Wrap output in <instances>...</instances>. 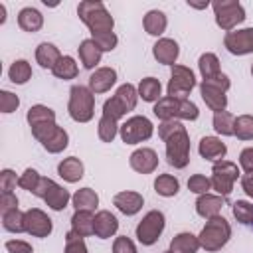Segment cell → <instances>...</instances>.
Returning <instances> with one entry per match:
<instances>
[{
	"label": "cell",
	"instance_id": "4dcf8cb0",
	"mask_svg": "<svg viewBox=\"0 0 253 253\" xmlns=\"http://www.w3.org/2000/svg\"><path fill=\"white\" fill-rule=\"evenodd\" d=\"M154 190H156L160 196L170 198V196H176V194H178L180 182H178L174 176H170V174H160V176L154 180Z\"/></svg>",
	"mask_w": 253,
	"mask_h": 253
},
{
	"label": "cell",
	"instance_id": "9c48e42d",
	"mask_svg": "<svg viewBox=\"0 0 253 253\" xmlns=\"http://www.w3.org/2000/svg\"><path fill=\"white\" fill-rule=\"evenodd\" d=\"M121 138L126 144H136L142 140H148L152 136V123L146 117H130L119 126Z\"/></svg>",
	"mask_w": 253,
	"mask_h": 253
},
{
	"label": "cell",
	"instance_id": "ba28073f",
	"mask_svg": "<svg viewBox=\"0 0 253 253\" xmlns=\"http://www.w3.org/2000/svg\"><path fill=\"white\" fill-rule=\"evenodd\" d=\"M213 176H211V186L215 192H219L221 196H229V192L233 190V182L239 176L237 164L229 162V160H217L211 168Z\"/></svg>",
	"mask_w": 253,
	"mask_h": 253
},
{
	"label": "cell",
	"instance_id": "7402d4cb",
	"mask_svg": "<svg viewBox=\"0 0 253 253\" xmlns=\"http://www.w3.org/2000/svg\"><path fill=\"white\" fill-rule=\"evenodd\" d=\"M119 229V221L111 211H99L95 215V235L101 239H107L111 235H115Z\"/></svg>",
	"mask_w": 253,
	"mask_h": 253
},
{
	"label": "cell",
	"instance_id": "d6a6232c",
	"mask_svg": "<svg viewBox=\"0 0 253 253\" xmlns=\"http://www.w3.org/2000/svg\"><path fill=\"white\" fill-rule=\"evenodd\" d=\"M51 71H53V75L59 77V79H73L79 69H77V63H75L73 57L61 55V59L55 63V67H53Z\"/></svg>",
	"mask_w": 253,
	"mask_h": 253
},
{
	"label": "cell",
	"instance_id": "f6af8a7d",
	"mask_svg": "<svg viewBox=\"0 0 253 253\" xmlns=\"http://www.w3.org/2000/svg\"><path fill=\"white\" fill-rule=\"evenodd\" d=\"M188 188L192 190V192H196V194H208V190L211 188V180L210 178H206V176H202V174H194L190 180H188Z\"/></svg>",
	"mask_w": 253,
	"mask_h": 253
},
{
	"label": "cell",
	"instance_id": "836d02e7",
	"mask_svg": "<svg viewBox=\"0 0 253 253\" xmlns=\"http://www.w3.org/2000/svg\"><path fill=\"white\" fill-rule=\"evenodd\" d=\"M198 65H200V71H202L204 79H211V77H215V75L221 73L219 71V59H217L215 53H204L200 57Z\"/></svg>",
	"mask_w": 253,
	"mask_h": 253
},
{
	"label": "cell",
	"instance_id": "60d3db41",
	"mask_svg": "<svg viewBox=\"0 0 253 253\" xmlns=\"http://www.w3.org/2000/svg\"><path fill=\"white\" fill-rule=\"evenodd\" d=\"M65 146H67V132H65L61 126H59V130L43 144V148H45L47 152H61Z\"/></svg>",
	"mask_w": 253,
	"mask_h": 253
},
{
	"label": "cell",
	"instance_id": "5b68a950",
	"mask_svg": "<svg viewBox=\"0 0 253 253\" xmlns=\"http://www.w3.org/2000/svg\"><path fill=\"white\" fill-rule=\"evenodd\" d=\"M69 117L77 123H87L93 119L95 113V97L89 87L83 85H73L71 87V97H69Z\"/></svg>",
	"mask_w": 253,
	"mask_h": 253
},
{
	"label": "cell",
	"instance_id": "5bb4252c",
	"mask_svg": "<svg viewBox=\"0 0 253 253\" xmlns=\"http://www.w3.org/2000/svg\"><path fill=\"white\" fill-rule=\"evenodd\" d=\"M223 45L227 47V51H231L235 55L253 53V28L227 32V36L223 40Z\"/></svg>",
	"mask_w": 253,
	"mask_h": 253
},
{
	"label": "cell",
	"instance_id": "816d5d0a",
	"mask_svg": "<svg viewBox=\"0 0 253 253\" xmlns=\"http://www.w3.org/2000/svg\"><path fill=\"white\" fill-rule=\"evenodd\" d=\"M6 249H8L10 253H32V245L26 243V241H20V239H16V241H6Z\"/></svg>",
	"mask_w": 253,
	"mask_h": 253
},
{
	"label": "cell",
	"instance_id": "2e32d148",
	"mask_svg": "<svg viewBox=\"0 0 253 253\" xmlns=\"http://www.w3.org/2000/svg\"><path fill=\"white\" fill-rule=\"evenodd\" d=\"M117 81V71L111 67H101L89 77V89L93 93H105L109 91Z\"/></svg>",
	"mask_w": 253,
	"mask_h": 253
},
{
	"label": "cell",
	"instance_id": "bcb514c9",
	"mask_svg": "<svg viewBox=\"0 0 253 253\" xmlns=\"http://www.w3.org/2000/svg\"><path fill=\"white\" fill-rule=\"evenodd\" d=\"M18 105H20V99L14 93H10V91L0 93V111L2 113H12L18 109Z\"/></svg>",
	"mask_w": 253,
	"mask_h": 253
},
{
	"label": "cell",
	"instance_id": "ab89813d",
	"mask_svg": "<svg viewBox=\"0 0 253 253\" xmlns=\"http://www.w3.org/2000/svg\"><path fill=\"white\" fill-rule=\"evenodd\" d=\"M45 121H55V113H53L49 107L34 105V107L28 111V123H30V126H32V125H38V123H45Z\"/></svg>",
	"mask_w": 253,
	"mask_h": 253
},
{
	"label": "cell",
	"instance_id": "1f68e13d",
	"mask_svg": "<svg viewBox=\"0 0 253 253\" xmlns=\"http://www.w3.org/2000/svg\"><path fill=\"white\" fill-rule=\"evenodd\" d=\"M160 81L154 79V77H144L138 85V95L144 99V101H160Z\"/></svg>",
	"mask_w": 253,
	"mask_h": 253
},
{
	"label": "cell",
	"instance_id": "680465c9",
	"mask_svg": "<svg viewBox=\"0 0 253 253\" xmlns=\"http://www.w3.org/2000/svg\"><path fill=\"white\" fill-rule=\"evenodd\" d=\"M164 253H174V251H164Z\"/></svg>",
	"mask_w": 253,
	"mask_h": 253
},
{
	"label": "cell",
	"instance_id": "d4e9b609",
	"mask_svg": "<svg viewBox=\"0 0 253 253\" xmlns=\"http://www.w3.org/2000/svg\"><path fill=\"white\" fill-rule=\"evenodd\" d=\"M57 172H59V176H61L63 180H67V182H77V180L83 178V162H81L79 158H75V156H69V158H65L63 162H59Z\"/></svg>",
	"mask_w": 253,
	"mask_h": 253
},
{
	"label": "cell",
	"instance_id": "7c38bea8",
	"mask_svg": "<svg viewBox=\"0 0 253 253\" xmlns=\"http://www.w3.org/2000/svg\"><path fill=\"white\" fill-rule=\"evenodd\" d=\"M196 79L192 69L184 67V65H172V77L168 83V97H176V99H186V95L194 89Z\"/></svg>",
	"mask_w": 253,
	"mask_h": 253
},
{
	"label": "cell",
	"instance_id": "9a60e30c",
	"mask_svg": "<svg viewBox=\"0 0 253 253\" xmlns=\"http://www.w3.org/2000/svg\"><path fill=\"white\" fill-rule=\"evenodd\" d=\"M158 166V156L152 148H138L130 154V168L140 174H150Z\"/></svg>",
	"mask_w": 253,
	"mask_h": 253
},
{
	"label": "cell",
	"instance_id": "603a6c76",
	"mask_svg": "<svg viewBox=\"0 0 253 253\" xmlns=\"http://www.w3.org/2000/svg\"><path fill=\"white\" fill-rule=\"evenodd\" d=\"M225 152H227V146L215 136H204L200 140V154L208 160H221Z\"/></svg>",
	"mask_w": 253,
	"mask_h": 253
},
{
	"label": "cell",
	"instance_id": "db71d44e",
	"mask_svg": "<svg viewBox=\"0 0 253 253\" xmlns=\"http://www.w3.org/2000/svg\"><path fill=\"white\" fill-rule=\"evenodd\" d=\"M204 83H210V85H213V87H217L221 91H227L229 89V79H227L225 73H219V75H215L211 79H204Z\"/></svg>",
	"mask_w": 253,
	"mask_h": 253
},
{
	"label": "cell",
	"instance_id": "94428289",
	"mask_svg": "<svg viewBox=\"0 0 253 253\" xmlns=\"http://www.w3.org/2000/svg\"><path fill=\"white\" fill-rule=\"evenodd\" d=\"M251 225H253V223H251Z\"/></svg>",
	"mask_w": 253,
	"mask_h": 253
},
{
	"label": "cell",
	"instance_id": "4fadbf2b",
	"mask_svg": "<svg viewBox=\"0 0 253 253\" xmlns=\"http://www.w3.org/2000/svg\"><path fill=\"white\" fill-rule=\"evenodd\" d=\"M24 229L34 237H47L51 233V219L38 208H32L24 213Z\"/></svg>",
	"mask_w": 253,
	"mask_h": 253
},
{
	"label": "cell",
	"instance_id": "f546056e",
	"mask_svg": "<svg viewBox=\"0 0 253 253\" xmlns=\"http://www.w3.org/2000/svg\"><path fill=\"white\" fill-rule=\"evenodd\" d=\"M144 30H146V34H150V36H160L164 30H166V16H164V12H160V10H150L146 16H144Z\"/></svg>",
	"mask_w": 253,
	"mask_h": 253
},
{
	"label": "cell",
	"instance_id": "277c9868",
	"mask_svg": "<svg viewBox=\"0 0 253 253\" xmlns=\"http://www.w3.org/2000/svg\"><path fill=\"white\" fill-rule=\"evenodd\" d=\"M229 235H231L229 223L221 215H213V217L208 219V223L204 225L198 239H200V245L206 251H217L227 243Z\"/></svg>",
	"mask_w": 253,
	"mask_h": 253
},
{
	"label": "cell",
	"instance_id": "6da1fadb",
	"mask_svg": "<svg viewBox=\"0 0 253 253\" xmlns=\"http://www.w3.org/2000/svg\"><path fill=\"white\" fill-rule=\"evenodd\" d=\"M158 136L166 142V158L174 168H184L190 162V136L180 121H162Z\"/></svg>",
	"mask_w": 253,
	"mask_h": 253
},
{
	"label": "cell",
	"instance_id": "d590c367",
	"mask_svg": "<svg viewBox=\"0 0 253 253\" xmlns=\"http://www.w3.org/2000/svg\"><path fill=\"white\" fill-rule=\"evenodd\" d=\"M233 123H235V117L227 111H217L213 113V128L219 132V134H233Z\"/></svg>",
	"mask_w": 253,
	"mask_h": 253
},
{
	"label": "cell",
	"instance_id": "91938a15",
	"mask_svg": "<svg viewBox=\"0 0 253 253\" xmlns=\"http://www.w3.org/2000/svg\"><path fill=\"white\" fill-rule=\"evenodd\" d=\"M251 75H253V67H251Z\"/></svg>",
	"mask_w": 253,
	"mask_h": 253
},
{
	"label": "cell",
	"instance_id": "4316f807",
	"mask_svg": "<svg viewBox=\"0 0 253 253\" xmlns=\"http://www.w3.org/2000/svg\"><path fill=\"white\" fill-rule=\"evenodd\" d=\"M200 247V239L192 233H178L170 243V251L174 253H196Z\"/></svg>",
	"mask_w": 253,
	"mask_h": 253
},
{
	"label": "cell",
	"instance_id": "681fc988",
	"mask_svg": "<svg viewBox=\"0 0 253 253\" xmlns=\"http://www.w3.org/2000/svg\"><path fill=\"white\" fill-rule=\"evenodd\" d=\"M93 40H95V43L101 47V51H111V49H115V45H117V36H115V34L95 36Z\"/></svg>",
	"mask_w": 253,
	"mask_h": 253
},
{
	"label": "cell",
	"instance_id": "7a4b0ae2",
	"mask_svg": "<svg viewBox=\"0 0 253 253\" xmlns=\"http://www.w3.org/2000/svg\"><path fill=\"white\" fill-rule=\"evenodd\" d=\"M77 14L79 18L89 26L93 38L95 36H103V34H113V16L107 12L105 4L103 2H93V0H87V2H81L77 6Z\"/></svg>",
	"mask_w": 253,
	"mask_h": 253
},
{
	"label": "cell",
	"instance_id": "ffe728a7",
	"mask_svg": "<svg viewBox=\"0 0 253 253\" xmlns=\"http://www.w3.org/2000/svg\"><path fill=\"white\" fill-rule=\"evenodd\" d=\"M71 231H75L81 237L95 235V215H93V211L77 210L71 217Z\"/></svg>",
	"mask_w": 253,
	"mask_h": 253
},
{
	"label": "cell",
	"instance_id": "f1b7e54d",
	"mask_svg": "<svg viewBox=\"0 0 253 253\" xmlns=\"http://www.w3.org/2000/svg\"><path fill=\"white\" fill-rule=\"evenodd\" d=\"M73 206L75 210H85V211H93L99 204V196L95 194V190L91 188H81L73 194Z\"/></svg>",
	"mask_w": 253,
	"mask_h": 253
},
{
	"label": "cell",
	"instance_id": "e0dca14e",
	"mask_svg": "<svg viewBox=\"0 0 253 253\" xmlns=\"http://www.w3.org/2000/svg\"><path fill=\"white\" fill-rule=\"evenodd\" d=\"M200 93H202V99L206 101V105L211 109V111H225L227 107V97H225V91L210 85V83H202L200 85Z\"/></svg>",
	"mask_w": 253,
	"mask_h": 253
},
{
	"label": "cell",
	"instance_id": "9f6ffc18",
	"mask_svg": "<svg viewBox=\"0 0 253 253\" xmlns=\"http://www.w3.org/2000/svg\"><path fill=\"white\" fill-rule=\"evenodd\" d=\"M188 6H192V8H206L208 2H192V0H188Z\"/></svg>",
	"mask_w": 253,
	"mask_h": 253
},
{
	"label": "cell",
	"instance_id": "83f0119b",
	"mask_svg": "<svg viewBox=\"0 0 253 253\" xmlns=\"http://www.w3.org/2000/svg\"><path fill=\"white\" fill-rule=\"evenodd\" d=\"M43 24V18L42 14L36 10V8H24L20 10L18 14V26L24 30V32H38Z\"/></svg>",
	"mask_w": 253,
	"mask_h": 253
},
{
	"label": "cell",
	"instance_id": "52a82bcc",
	"mask_svg": "<svg viewBox=\"0 0 253 253\" xmlns=\"http://www.w3.org/2000/svg\"><path fill=\"white\" fill-rule=\"evenodd\" d=\"M211 6H213V12H215L217 26L225 32H231L237 24H241L245 20V10L235 0H215Z\"/></svg>",
	"mask_w": 253,
	"mask_h": 253
},
{
	"label": "cell",
	"instance_id": "6f0895ef",
	"mask_svg": "<svg viewBox=\"0 0 253 253\" xmlns=\"http://www.w3.org/2000/svg\"><path fill=\"white\" fill-rule=\"evenodd\" d=\"M6 20V16H4V6L0 4V22H4Z\"/></svg>",
	"mask_w": 253,
	"mask_h": 253
},
{
	"label": "cell",
	"instance_id": "c3c4849f",
	"mask_svg": "<svg viewBox=\"0 0 253 253\" xmlns=\"http://www.w3.org/2000/svg\"><path fill=\"white\" fill-rule=\"evenodd\" d=\"M113 253H136L134 243L125 235V237H117L113 243Z\"/></svg>",
	"mask_w": 253,
	"mask_h": 253
},
{
	"label": "cell",
	"instance_id": "74e56055",
	"mask_svg": "<svg viewBox=\"0 0 253 253\" xmlns=\"http://www.w3.org/2000/svg\"><path fill=\"white\" fill-rule=\"evenodd\" d=\"M2 225H4V229L12 231V233H22V231H26V229H24V213H22L20 210H12V211L2 213Z\"/></svg>",
	"mask_w": 253,
	"mask_h": 253
},
{
	"label": "cell",
	"instance_id": "f35d334b",
	"mask_svg": "<svg viewBox=\"0 0 253 253\" xmlns=\"http://www.w3.org/2000/svg\"><path fill=\"white\" fill-rule=\"evenodd\" d=\"M117 130H119L117 119H113L111 115H103L99 121V138L103 142H111L117 136Z\"/></svg>",
	"mask_w": 253,
	"mask_h": 253
},
{
	"label": "cell",
	"instance_id": "ac0fdd59",
	"mask_svg": "<svg viewBox=\"0 0 253 253\" xmlns=\"http://www.w3.org/2000/svg\"><path fill=\"white\" fill-rule=\"evenodd\" d=\"M113 204H115L125 215H134V213L142 208L144 200H142V196L136 194V192H119V194L113 198Z\"/></svg>",
	"mask_w": 253,
	"mask_h": 253
},
{
	"label": "cell",
	"instance_id": "11a10c76",
	"mask_svg": "<svg viewBox=\"0 0 253 253\" xmlns=\"http://www.w3.org/2000/svg\"><path fill=\"white\" fill-rule=\"evenodd\" d=\"M241 186H243V190L247 192V196L253 198V172H249V174H245V176L241 178Z\"/></svg>",
	"mask_w": 253,
	"mask_h": 253
},
{
	"label": "cell",
	"instance_id": "d6986e66",
	"mask_svg": "<svg viewBox=\"0 0 253 253\" xmlns=\"http://www.w3.org/2000/svg\"><path fill=\"white\" fill-rule=\"evenodd\" d=\"M154 57L160 61V63H164V65H174V61H176V57H178V53H180V49H178V43L174 42V40H170V38H162V40H158L156 43H154Z\"/></svg>",
	"mask_w": 253,
	"mask_h": 253
},
{
	"label": "cell",
	"instance_id": "ee69618b",
	"mask_svg": "<svg viewBox=\"0 0 253 253\" xmlns=\"http://www.w3.org/2000/svg\"><path fill=\"white\" fill-rule=\"evenodd\" d=\"M65 253H87V247L83 243V237L75 231H69L65 235Z\"/></svg>",
	"mask_w": 253,
	"mask_h": 253
},
{
	"label": "cell",
	"instance_id": "b9f144b4",
	"mask_svg": "<svg viewBox=\"0 0 253 253\" xmlns=\"http://www.w3.org/2000/svg\"><path fill=\"white\" fill-rule=\"evenodd\" d=\"M233 215L241 223H253V206L239 200V202L233 204Z\"/></svg>",
	"mask_w": 253,
	"mask_h": 253
},
{
	"label": "cell",
	"instance_id": "8fae6325",
	"mask_svg": "<svg viewBox=\"0 0 253 253\" xmlns=\"http://www.w3.org/2000/svg\"><path fill=\"white\" fill-rule=\"evenodd\" d=\"M162 229H164V213L158 210H152L136 225V237L142 245H152L160 237Z\"/></svg>",
	"mask_w": 253,
	"mask_h": 253
},
{
	"label": "cell",
	"instance_id": "8d00e7d4",
	"mask_svg": "<svg viewBox=\"0 0 253 253\" xmlns=\"http://www.w3.org/2000/svg\"><path fill=\"white\" fill-rule=\"evenodd\" d=\"M233 134L241 140H251L253 138V117L251 115H241L233 123Z\"/></svg>",
	"mask_w": 253,
	"mask_h": 253
},
{
	"label": "cell",
	"instance_id": "8992f818",
	"mask_svg": "<svg viewBox=\"0 0 253 253\" xmlns=\"http://www.w3.org/2000/svg\"><path fill=\"white\" fill-rule=\"evenodd\" d=\"M136 89L130 83H125L117 89V93L105 101L103 105V115H111L113 119H121L123 115H126L128 111H132L136 107Z\"/></svg>",
	"mask_w": 253,
	"mask_h": 253
},
{
	"label": "cell",
	"instance_id": "f907efd6",
	"mask_svg": "<svg viewBox=\"0 0 253 253\" xmlns=\"http://www.w3.org/2000/svg\"><path fill=\"white\" fill-rule=\"evenodd\" d=\"M0 210H2V213L12 211V210H18V198L14 194H2V198H0Z\"/></svg>",
	"mask_w": 253,
	"mask_h": 253
},
{
	"label": "cell",
	"instance_id": "e575fe53",
	"mask_svg": "<svg viewBox=\"0 0 253 253\" xmlns=\"http://www.w3.org/2000/svg\"><path fill=\"white\" fill-rule=\"evenodd\" d=\"M8 75H10V79H12L14 83L22 85V83H26V81L32 77V67H30V63H28L26 59H18V61H14V63L10 65Z\"/></svg>",
	"mask_w": 253,
	"mask_h": 253
},
{
	"label": "cell",
	"instance_id": "484cf974",
	"mask_svg": "<svg viewBox=\"0 0 253 253\" xmlns=\"http://www.w3.org/2000/svg\"><path fill=\"white\" fill-rule=\"evenodd\" d=\"M36 59H38V63H40L42 67L53 69L55 63L61 59V53H59V49H57L53 43L43 42V43H40L38 49H36Z\"/></svg>",
	"mask_w": 253,
	"mask_h": 253
},
{
	"label": "cell",
	"instance_id": "cb8c5ba5",
	"mask_svg": "<svg viewBox=\"0 0 253 253\" xmlns=\"http://www.w3.org/2000/svg\"><path fill=\"white\" fill-rule=\"evenodd\" d=\"M101 47L95 43V40H83L81 45H79V59L83 63V67L87 69H93L99 61H101Z\"/></svg>",
	"mask_w": 253,
	"mask_h": 253
},
{
	"label": "cell",
	"instance_id": "44dd1931",
	"mask_svg": "<svg viewBox=\"0 0 253 253\" xmlns=\"http://www.w3.org/2000/svg\"><path fill=\"white\" fill-rule=\"evenodd\" d=\"M223 208V198L219 196H211V194H202L196 202V211L202 215V217H213V215H219Z\"/></svg>",
	"mask_w": 253,
	"mask_h": 253
},
{
	"label": "cell",
	"instance_id": "3957f363",
	"mask_svg": "<svg viewBox=\"0 0 253 253\" xmlns=\"http://www.w3.org/2000/svg\"><path fill=\"white\" fill-rule=\"evenodd\" d=\"M154 115L162 121H194L198 119V107L188 99H176V97H162L154 105Z\"/></svg>",
	"mask_w": 253,
	"mask_h": 253
},
{
	"label": "cell",
	"instance_id": "30bf717a",
	"mask_svg": "<svg viewBox=\"0 0 253 253\" xmlns=\"http://www.w3.org/2000/svg\"><path fill=\"white\" fill-rule=\"evenodd\" d=\"M32 194L42 198L51 210H63L69 202V192L65 188H61L59 184H55L53 180H49V178H42L38 188Z\"/></svg>",
	"mask_w": 253,
	"mask_h": 253
},
{
	"label": "cell",
	"instance_id": "f5cc1de1",
	"mask_svg": "<svg viewBox=\"0 0 253 253\" xmlns=\"http://www.w3.org/2000/svg\"><path fill=\"white\" fill-rule=\"evenodd\" d=\"M239 164H241V168L249 174V172H253V148H245L241 154H239Z\"/></svg>",
	"mask_w": 253,
	"mask_h": 253
},
{
	"label": "cell",
	"instance_id": "7bdbcfd3",
	"mask_svg": "<svg viewBox=\"0 0 253 253\" xmlns=\"http://www.w3.org/2000/svg\"><path fill=\"white\" fill-rule=\"evenodd\" d=\"M40 180H42V176H40L36 170L28 168V170L18 178V186H20V188H24V190H28V192H34V190L38 188Z\"/></svg>",
	"mask_w": 253,
	"mask_h": 253
},
{
	"label": "cell",
	"instance_id": "7dc6e473",
	"mask_svg": "<svg viewBox=\"0 0 253 253\" xmlns=\"http://www.w3.org/2000/svg\"><path fill=\"white\" fill-rule=\"evenodd\" d=\"M16 184H18L16 174L12 170H2V174H0V190H2V194H12V190H16Z\"/></svg>",
	"mask_w": 253,
	"mask_h": 253
}]
</instances>
